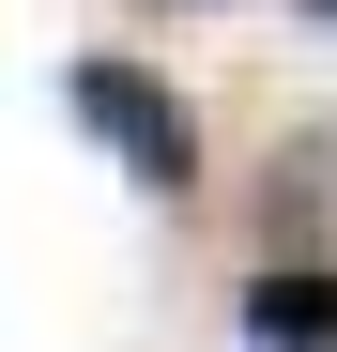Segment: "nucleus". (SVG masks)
<instances>
[{
  "mask_svg": "<svg viewBox=\"0 0 337 352\" xmlns=\"http://www.w3.org/2000/svg\"><path fill=\"white\" fill-rule=\"evenodd\" d=\"M62 92H77V123H92L107 153H123L138 184H153V199H199V107L168 92L153 62H123V46H92V62H77Z\"/></svg>",
  "mask_w": 337,
  "mask_h": 352,
  "instance_id": "f257e3e1",
  "label": "nucleus"
},
{
  "mask_svg": "<svg viewBox=\"0 0 337 352\" xmlns=\"http://www.w3.org/2000/svg\"><path fill=\"white\" fill-rule=\"evenodd\" d=\"M246 337L261 352H337V261H261L246 276Z\"/></svg>",
  "mask_w": 337,
  "mask_h": 352,
  "instance_id": "f03ea898",
  "label": "nucleus"
},
{
  "mask_svg": "<svg viewBox=\"0 0 337 352\" xmlns=\"http://www.w3.org/2000/svg\"><path fill=\"white\" fill-rule=\"evenodd\" d=\"M307 16H337V0H307Z\"/></svg>",
  "mask_w": 337,
  "mask_h": 352,
  "instance_id": "7ed1b4c3",
  "label": "nucleus"
}]
</instances>
